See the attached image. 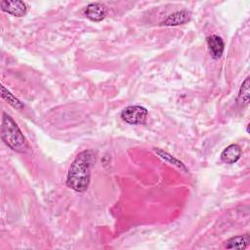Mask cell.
<instances>
[{
	"instance_id": "6da1fadb",
	"label": "cell",
	"mask_w": 250,
	"mask_h": 250,
	"mask_svg": "<svg viewBox=\"0 0 250 250\" xmlns=\"http://www.w3.org/2000/svg\"><path fill=\"white\" fill-rule=\"evenodd\" d=\"M96 157L93 150L86 149L78 153L70 164L65 184L67 188L77 192L87 190L91 179V167L95 163Z\"/></svg>"
},
{
	"instance_id": "7a4b0ae2",
	"label": "cell",
	"mask_w": 250,
	"mask_h": 250,
	"mask_svg": "<svg viewBox=\"0 0 250 250\" xmlns=\"http://www.w3.org/2000/svg\"><path fill=\"white\" fill-rule=\"evenodd\" d=\"M1 138L2 141L15 151L23 153L27 149L26 140L20 127L14 119L5 112H3L1 123Z\"/></svg>"
},
{
	"instance_id": "3957f363",
	"label": "cell",
	"mask_w": 250,
	"mask_h": 250,
	"mask_svg": "<svg viewBox=\"0 0 250 250\" xmlns=\"http://www.w3.org/2000/svg\"><path fill=\"white\" fill-rule=\"evenodd\" d=\"M147 110L141 105H130L125 107L121 112V118L132 125L144 124L146 120Z\"/></svg>"
},
{
	"instance_id": "277c9868",
	"label": "cell",
	"mask_w": 250,
	"mask_h": 250,
	"mask_svg": "<svg viewBox=\"0 0 250 250\" xmlns=\"http://www.w3.org/2000/svg\"><path fill=\"white\" fill-rule=\"evenodd\" d=\"M0 5H1L2 11L6 12L12 16H15V17H22L27 12V6L22 1L4 0L1 2Z\"/></svg>"
},
{
	"instance_id": "5b68a950",
	"label": "cell",
	"mask_w": 250,
	"mask_h": 250,
	"mask_svg": "<svg viewBox=\"0 0 250 250\" xmlns=\"http://www.w3.org/2000/svg\"><path fill=\"white\" fill-rule=\"evenodd\" d=\"M191 19V14L187 10H181L169 15L165 20L160 22V25L176 26L188 22Z\"/></svg>"
},
{
	"instance_id": "8992f818",
	"label": "cell",
	"mask_w": 250,
	"mask_h": 250,
	"mask_svg": "<svg viewBox=\"0 0 250 250\" xmlns=\"http://www.w3.org/2000/svg\"><path fill=\"white\" fill-rule=\"evenodd\" d=\"M107 11L104 4L102 3H91L86 7L85 16L92 21H101L106 17Z\"/></svg>"
},
{
	"instance_id": "52a82bcc",
	"label": "cell",
	"mask_w": 250,
	"mask_h": 250,
	"mask_svg": "<svg viewBox=\"0 0 250 250\" xmlns=\"http://www.w3.org/2000/svg\"><path fill=\"white\" fill-rule=\"evenodd\" d=\"M207 45L209 48V51L211 53V56L213 59H219L222 57L225 49V43L224 40L216 34L210 35L206 38Z\"/></svg>"
},
{
	"instance_id": "ba28073f",
	"label": "cell",
	"mask_w": 250,
	"mask_h": 250,
	"mask_svg": "<svg viewBox=\"0 0 250 250\" xmlns=\"http://www.w3.org/2000/svg\"><path fill=\"white\" fill-rule=\"evenodd\" d=\"M241 156V148L238 145L232 144L227 146L221 153V159L227 164L235 163Z\"/></svg>"
},
{
	"instance_id": "9c48e42d",
	"label": "cell",
	"mask_w": 250,
	"mask_h": 250,
	"mask_svg": "<svg viewBox=\"0 0 250 250\" xmlns=\"http://www.w3.org/2000/svg\"><path fill=\"white\" fill-rule=\"evenodd\" d=\"M249 234L245 233L242 235H236L230 237L226 241L225 247L227 249H245L249 244Z\"/></svg>"
},
{
	"instance_id": "30bf717a",
	"label": "cell",
	"mask_w": 250,
	"mask_h": 250,
	"mask_svg": "<svg viewBox=\"0 0 250 250\" xmlns=\"http://www.w3.org/2000/svg\"><path fill=\"white\" fill-rule=\"evenodd\" d=\"M153 150L157 153V155H158L160 158H162V159L165 160L166 162H168V163H170V164L176 166L177 168H179L180 170H183L184 172H188V169H187V167L185 166V164H184L182 161H180L179 159H177L176 157H174L173 155H171L170 153H168L167 151H164L163 149H160V148H153Z\"/></svg>"
},
{
	"instance_id": "8fae6325",
	"label": "cell",
	"mask_w": 250,
	"mask_h": 250,
	"mask_svg": "<svg viewBox=\"0 0 250 250\" xmlns=\"http://www.w3.org/2000/svg\"><path fill=\"white\" fill-rule=\"evenodd\" d=\"M249 77H246L245 80L242 82L239 91H238V96H237V102L243 105L246 106L249 104Z\"/></svg>"
},
{
	"instance_id": "7c38bea8",
	"label": "cell",
	"mask_w": 250,
	"mask_h": 250,
	"mask_svg": "<svg viewBox=\"0 0 250 250\" xmlns=\"http://www.w3.org/2000/svg\"><path fill=\"white\" fill-rule=\"evenodd\" d=\"M1 96L13 107H15L17 109L23 108V106H24L23 104L18 98H16L8 89H6L5 86H3V85H1Z\"/></svg>"
}]
</instances>
